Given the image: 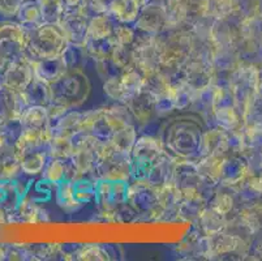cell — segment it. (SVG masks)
I'll use <instances>...</instances> for the list:
<instances>
[{
    "instance_id": "obj_1",
    "label": "cell",
    "mask_w": 262,
    "mask_h": 261,
    "mask_svg": "<svg viewBox=\"0 0 262 261\" xmlns=\"http://www.w3.org/2000/svg\"><path fill=\"white\" fill-rule=\"evenodd\" d=\"M51 92V104L63 105L66 107L78 106L85 101L89 93V84L86 76H84L78 69L67 71L59 80L50 84Z\"/></svg>"
},
{
    "instance_id": "obj_2",
    "label": "cell",
    "mask_w": 262,
    "mask_h": 261,
    "mask_svg": "<svg viewBox=\"0 0 262 261\" xmlns=\"http://www.w3.org/2000/svg\"><path fill=\"white\" fill-rule=\"evenodd\" d=\"M28 45L32 51V56L39 61H47L63 56L70 46V42L64 35L63 29L49 25L46 28H40L35 37L28 38Z\"/></svg>"
},
{
    "instance_id": "obj_3",
    "label": "cell",
    "mask_w": 262,
    "mask_h": 261,
    "mask_svg": "<svg viewBox=\"0 0 262 261\" xmlns=\"http://www.w3.org/2000/svg\"><path fill=\"white\" fill-rule=\"evenodd\" d=\"M21 123L26 126V128H45L49 126L50 118L49 111L46 107L35 105L23 112L21 115Z\"/></svg>"
},
{
    "instance_id": "obj_4",
    "label": "cell",
    "mask_w": 262,
    "mask_h": 261,
    "mask_svg": "<svg viewBox=\"0 0 262 261\" xmlns=\"http://www.w3.org/2000/svg\"><path fill=\"white\" fill-rule=\"evenodd\" d=\"M45 166H46V153L42 152L29 153L21 161V167L28 174H39L40 171H43Z\"/></svg>"
},
{
    "instance_id": "obj_5",
    "label": "cell",
    "mask_w": 262,
    "mask_h": 261,
    "mask_svg": "<svg viewBox=\"0 0 262 261\" xmlns=\"http://www.w3.org/2000/svg\"><path fill=\"white\" fill-rule=\"evenodd\" d=\"M45 178L49 183H58L60 184L61 182L66 179L67 166L61 159L59 158H54L50 164H47L43 169Z\"/></svg>"
},
{
    "instance_id": "obj_6",
    "label": "cell",
    "mask_w": 262,
    "mask_h": 261,
    "mask_svg": "<svg viewBox=\"0 0 262 261\" xmlns=\"http://www.w3.org/2000/svg\"><path fill=\"white\" fill-rule=\"evenodd\" d=\"M114 41L118 46H130L135 42L136 37L128 28H118L114 30Z\"/></svg>"
},
{
    "instance_id": "obj_7",
    "label": "cell",
    "mask_w": 262,
    "mask_h": 261,
    "mask_svg": "<svg viewBox=\"0 0 262 261\" xmlns=\"http://www.w3.org/2000/svg\"><path fill=\"white\" fill-rule=\"evenodd\" d=\"M99 256H103L104 257V252L101 248L97 247V246L84 248V250H81V252L78 253V258H81V260H95V258L98 260V258H102Z\"/></svg>"
}]
</instances>
